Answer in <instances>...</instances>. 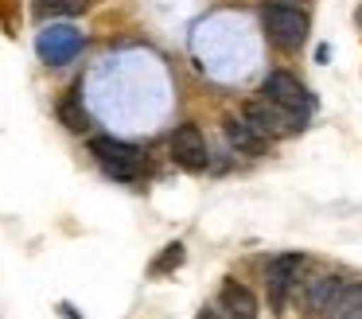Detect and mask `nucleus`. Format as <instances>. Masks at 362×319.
Instances as JSON below:
<instances>
[{"label":"nucleus","instance_id":"1","mask_svg":"<svg viewBox=\"0 0 362 319\" xmlns=\"http://www.w3.org/2000/svg\"><path fill=\"white\" fill-rule=\"evenodd\" d=\"M90 156H94L98 168L110 179H117V183H136V179L144 175L141 148L125 144V140H117V137H94L90 140Z\"/></svg>","mask_w":362,"mask_h":319},{"label":"nucleus","instance_id":"2","mask_svg":"<svg viewBox=\"0 0 362 319\" xmlns=\"http://www.w3.org/2000/svg\"><path fill=\"white\" fill-rule=\"evenodd\" d=\"M261 28H265V39L281 51H300L308 39V16L292 4H261Z\"/></svg>","mask_w":362,"mask_h":319},{"label":"nucleus","instance_id":"3","mask_svg":"<svg viewBox=\"0 0 362 319\" xmlns=\"http://www.w3.org/2000/svg\"><path fill=\"white\" fill-rule=\"evenodd\" d=\"M300 272H304V257H300V253H281V257H273V261H269V272H265L269 311L284 315L288 296L296 292V284H300Z\"/></svg>","mask_w":362,"mask_h":319},{"label":"nucleus","instance_id":"4","mask_svg":"<svg viewBox=\"0 0 362 319\" xmlns=\"http://www.w3.org/2000/svg\"><path fill=\"white\" fill-rule=\"evenodd\" d=\"M242 117L253 124V129L261 132L265 140H276V137H288V132H296L300 124H304V117L292 113V109L276 105V101L261 98V101H250V105L242 109Z\"/></svg>","mask_w":362,"mask_h":319},{"label":"nucleus","instance_id":"5","mask_svg":"<svg viewBox=\"0 0 362 319\" xmlns=\"http://www.w3.org/2000/svg\"><path fill=\"white\" fill-rule=\"evenodd\" d=\"M346 280L331 277V272H320V277L304 280V292H300V308H304L308 319H335L339 300H343Z\"/></svg>","mask_w":362,"mask_h":319},{"label":"nucleus","instance_id":"6","mask_svg":"<svg viewBox=\"0 0 362 319\" xmlns=\"http://www.w3.org/2000/svg\"><path fill=\"white\" fill-rule=\"evenodd\" d=\"M261 98L276 101V105L292 109V113H300V117H308L315 109V98L304 90V82H300V78L288 74V70H269L265 82H261Z\"/></svg>","mask_w":362,"mask_h":319},{"label":"nucleus","instance_id":"7","mask_svg":"<svg viewBox=\"0 0 362 319\" xmlns=\"http://www.w3.org/2000/svg\"><path fill=\"white\" fill-rule=\"evenodd\" d=\"M82 43H86V35H82L78 28H71V23H51V28H43L40 35H35V51H40V59L51 62V66L71 62L74 54L82 51Z\"/></svg>","mask_w":362,"mask_h":319},{"label":"nucleus","instance_id":"8","mask_svg":"<svg viewBox=\"0 0 362 319\" xmlns=\"http://www.w3.org/2000/svg\"><path fill=\"white\" fill-rule=\"evenodd\" d=\"M172 156L180 168L187 171H203L206 163H211V148H206V137L199 124H180V129L172 132Z\"/></svg>","mask_w":362,"mask_h":319},{"label":"nucleus","instance_id":"9","mask_svg":"<svg viewBox=\"0 0 362 319\" xmlns=\"http://www.w3.org/2000/svg\"><path fill=\"white\" fill-rule=\"evenodd\" d=\"M218 311L226 319H257V300H253V292L245 284L226 280L218 288Z\"/></svg>","mask_w":362,"mask_h":319},{"label":"nucleus","instance_id":"10","mask_svg":"<svg viewBox=\"0 0 362 319\" xmlns=\"http://www.w3.org/2000/svg\"><path fill=\"white\" fill-rule=\"evenodd\" d=\"M222 129H226L230 148H238V156H261V152H265V144H269V140L261 137V132L245 121V117H226V124H222Z\"/></svg>","mask_w":362,"mask_h":319},{"label":"nucleus","instance_id":"11","mask_svg":"<svg viewBox=\"0 0 362 319\" xmlns=\"http://www.w3.org/2000/svg\"><path fill=\"white\" fill-rule=\"evenodd\" d=\"M32 12L40 20H66V16L86 12V0H32Z\"/></svg>","mask_w":362,"mask_h":319},{"label":"nucleus","instance_id":"12","mask_svg":"<svg viewBox=\"0 0 362 319\" xmlns=\"http://www.w3.org/2000/svg\"><path fill=\"white\" fill-rule=\"evenodd\" d=\"M59 117L71 132H82L86 129V109H82V86H74L63 101H59Z\"/></svg>","mask_w":362,"mask_h":319},{"label":"nucleus","instance_id":"13","mask_svg":"<svg viewBox=\"0 0 362 319\" xmlns=\"http://www.w3.org/2000/svg\"><path fill=\"white\" fill-rule=\"evenodd\" d=\"M351 315H362V280L343 288V300H339V311L335 319H351Z\"/></svg>","mask_w":362,"mask_h":319},{"label":"nucleus","instance_id":"14","mask_svg":"<svg viewBox=\"0 0 362 319\" xmlns=\"http://www.w3.org/2000/svg\"><path fill=\"white\" fill-rule=\"evenodd\" d=\"M180 265H183V245H180V241H172V245H164V253L152 261V277H164V272L180 269Z\"/></svg>","mask_w":362,"mask_h":319},{"label":"nucleus","instance_id":"15","mask_svg":"<svg viewBox=\"0 0 362 319\" xmlns=\"http://www.w3.org/2000/svg\"><path fill=\"white\" fill-rule=\"evenodd\" d=\"M195 319H226V315H222V311H218V308H214V311H211V308H203V311H199V315H195Z\"/></svg>","mask_w":362,"mask_h":319}]
</instances>
